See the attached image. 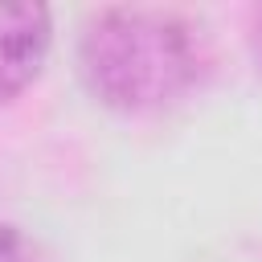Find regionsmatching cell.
Here are the masks:
<instances>
[{
  "instance_id": "cell-1",
  "label": "cell",
  "mask_w": 262,
  "mask_h": 262,
  "mask_svg": "<svg viewBox=\"0 0 262 262\" xmlns=\"http://www.w3.org/2000/svg\"><path fill=\"white\" fill-rule=\"evenodd\" d=\"M74 61L78 82L98 106L143 119L172 111L201 86L209 45L201 25L176 8L111 4L82 20Z\"/></svg>"
},
{
  "instance_id": "cell-2",
  "label": "cell",
  "mask_w": 262,
  "mask_h": 262,
  "mask_svg": "<svg viewBox=\"0 0 262 262\" xmlns=\"http://www.w3.org/2000/svg\"><path fill=\"white\" fill-rule=\"evenodd\" d=\"M53 45V20L45 4L0 0V106L25 94Z\"/></svg>"
},
{
  "instance_id": "cell-3",
  "label": "cell",
  "mask_w": 262,
  "mask_h": 262,
  "mask_svg": "<svg viewBox=\"0 0 262 262\" xmlns=\"http://www.w3.org/2000/svg\"><path fill=\"white\" fill-rule=\"evenodd\" d=\"M0 262H45V254L29 233L0 221Z\"/></svg>"
},
{
  "instance_id": "cell-4",
  "label": "cell",
  "mask_w": 262,
  "mask_h": 262,
  "mask_svg": "<svg viewBox=\"0 0 262 262\" xmlns=\"http://www.w3.org/2000/svg\"><path fill=\"white\" fill-rule=\"evenodd\" d=\"M246 45H250V57H254V70L262 78V8L250 12V25H246Z\"/></svg>"
}]
</instances>
